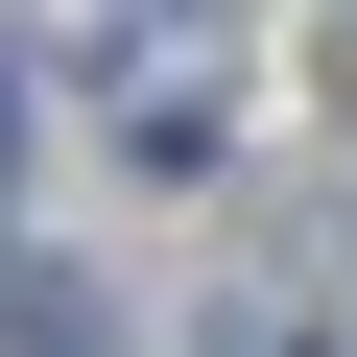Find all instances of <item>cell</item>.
I'll return each mask as SVG.
<instances>
[{"mask_svg": "<svg viewBox=\"0 0 357 357\" xmlns=\"http://www.w3.org/2000/svg\"><path fill=\"white\" fill-rule=\"evenodd\" d=\"M119 119H143V167H215V0H119Z\"/></svg>", "mask_w": 357, "mask_h": 357, "instance_id": "1", "label": "cell"}, {"mask_svg": "<svg viewBox=\"0 0 357 357\" xmlns=\"http://www.w3.org/2000/svg\"><path fill=\"white\" fill-rule=\"evenodd\" d=\"M0 357H119V310H96L72 262H24V286H0Z\"/></svg>", "mask_w": 357, "mask_h": 357, "instance_id": "2", "label": "cell"}, {"mask_svg": "<svg viewBox=\"0 0 357 357\" xmlns=\"http://www.w3.org/2000/svg\"><path fill=\"white\" fill-rule=\"evenodd\" d=\"M0 191H24V72H0Z\"/></svg>", "mask_w": 357, "mask_h": 357, "instance_id": "3", "label": "cell"}, {"mask_svg": "<svg viewBox=\"0 0 357 357\" xmlns=\"http://www.w3.org/2000/svg\"><path fill=\"white\" fill-rule=\"evenodd\" d=\"M238 357H286V333H238Z\"/></svg>", "mask_w": 357, "mask_h": 357, "instance_id": "4", "label": "cell"}]
</instances>
